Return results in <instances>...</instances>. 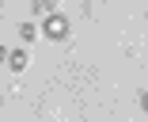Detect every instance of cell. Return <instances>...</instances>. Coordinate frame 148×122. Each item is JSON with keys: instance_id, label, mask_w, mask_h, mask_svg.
<instances>
[{"instance_id": "cell-4", "label": "cell", "mask_w": 148, "mask_h": 122, "mask_svg": "<svg viewBox=\"0 0 148 122\" xmlns=\"http://www.w3.org/2000/svg\"><path fill=\"white\" fill-rule=\"evenodd\" d=\"M57 12V0H34V15H49Z\"/></svg>"}, {"instance_id": "cell-2", "label": "cell", "mask_w": 148, "mask_h": 122, "mask_svg": "<svg viewBox=\"0 0 148 122\" xmlns=\"http://www.w3.org/2000/svg\"><path fill=\"white\" fill-rule=\"evenodd\" d=\"M27 65H31V50H27V46H15L8 53V69L12 73H27Z\"/></svg>"}, {"instance_id": "cell-7", "label": "cell", "mask_w": 148, "mask_h": 122, "mask_svg": "<svg viewBox=\"0 0 148 122\" xmlns=\"http://www.w3.org/2000/svg\"><path fill=\"white\" fill-rule=\"evenodd\" d=\"M0 19H4V4H0Z\"/></svg>"}, {"instance_id": "cell-1", "label": "cell", "mask_w": 148, "mask_h": 122, "mask_svg": "<svg viewBox=\"0 0 148 122\" xmlns=\"http://www.w3.org/2000/svg\"><path fill=\"white\" fill-rule=\"evenodd\" d=\"M69 35H72V23H69L65 12H49V15H42V38H49V42H65Z\"/></svg>"}, {"instance_id": "cell-3", "label": "cell", "mask_w": 148, "mask_h": 122, "mask_svg": "<svg viewBox=\"0 0 148 122\" xmlns=\"http://www.w3.org/2000/svg\"><path fill=\"white\" fill-rule=\"evenodd\" d=\"M15 35H19V42H23V46H31V42H38V38H42V27H38V23H19Z\"/></svg>"}, {"instance_id": "cell-6", "label": "cell", "mask_w": 148, "mask_h": 122, "mask_svg": "<svg viewBox=\"0 0 148 122\" xmlns=\"http://www.w3.org/2000/svg\"><path fill=\"white\" fill-rule=\"evenodd\" d=\"M8 53H12L8 46H0V65H8Z\"/></svg>"}, {"instance_id": "cell-5", "label": "cell", "mask_w": 148, "mask_h": 122, "mask_svg": "<svg viewBox=\"0 0 148 122\" xmlns=\"http://www.w3.org/2000/svg\"><path fill=\"white\" fill-rule=\"evenodd\" d=\"M137 107H140V111L148 114V92H137Z\"/></svg>"}]
</instances>
